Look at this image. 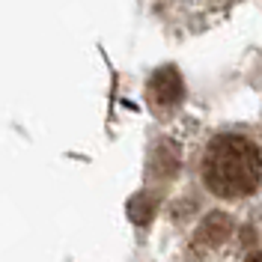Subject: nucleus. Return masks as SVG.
<instances>
[{"label":"nucleus","mask_w":262,"mask_h":262,"mask_svg":"<svg viewBox=\"0 0 262 262\" xmlns=\"http://www.w3.org/2000/svg\"><path fill=\"white\" fill-rule=\"evenodd\" d=\"M203 182L221 200H242L262 185V149L245 134H217L203 155Z\"/></svg>","instance_id":"nucleus-1"},{"label":"nucleus","mask_w":262,"mask_h":262,"mask_svg":"<svg viewBox=\"0 0 262 262\" xmlns=\"http://www.w3.org/2000/svg\"><path fill=\"white\" fill-rule=\"evenodd\" d=\"M182 96H185V83H182L179 69L164 66V69H158V72L149 78V98H152V104H155L158 111L176 107L182 101Z\"/></svg>","instance_id":"nucleus-2"},{"label":"nucleus","mask_w":262,"mask_h":262,"mask_svg":"<svg viewBox=\"0 0 262 262\" xmlns=\"http://www.w3.org/2000/svg\"><path fill=\"white\" fill-rule=\"evenodd\" d=\"M232 232V217L227 212H212L206 214V221L200 224V229L194 232V242H191V250L194 253H206V250H214L217 245H224Z\"/></svg>","instance_id":"nucleus-3"},{"label":"nucleus","mask_w":262,"mask_h":262,"mask_svg":"<svg viewBox=\"0 0 262 262\" xmlns=\"http://www.w3.org/2000/svg\"><path fill=\"white\" fill-rule=\"evenodd\" d=\"M179 170V152L173 143H158L155 152H152V176L158 179H167Z\"/></svg>","instance_id":"nucleus-4"},{"label":"nucleus","mask_w":262,"mask_h":262,"mask_svg":"<svg viewBox=\"0 0 262 262\" xmlns=\"http://www.w3.org/2000/svg\"><path fill=\"white\" fill-rule=\"evenodd\" d=\"M155 196L152 194H137L134 200L128 203V214L134 224H149L152 221V214H155Z\"/></svg>","instance_id":"nucleus-5"},{"label":"nucleus","mask_w":262,"mask_h":262,"mask_svg":"<svg viewBox=\"0 0 262 262\" xmlns=\"http://www.w3.org/2000/svg\"><path fill=\"white\" fill-rule=\"evenodd\" d=\"M245 262H262V250H253V253H250Z\"/></svg>","instance_id":"nucleus-6"}]
</instances>
